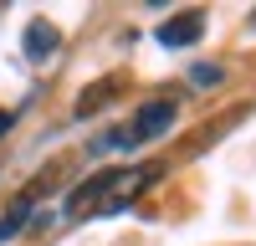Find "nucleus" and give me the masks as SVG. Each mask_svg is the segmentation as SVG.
<instances>
[{
    "label": "nucleus",
    "instance_id": "nucleus-5",
    "mask_svg": "<svg viewBox=\"0 0 256 246\" xmlns=\"http://www.w3.org/2000/svg\"><path fill=\"white\" fill-rule=\"evenodd\" d=\"M26 216H31V200H20V205H16V210H10L6 220H0V241H10V236L20 231V226H26Z\"/></svg>",
    "mask_w": 256,
    "mask_h": 246
},
{
    "label": "nucleus",
    "instance_id": "nucleus-2",
    "mask_svg": "<svg viewBox=\"0 0 256 246\" xmlns=\"http://www.w3.org/2000/svg\"><path fill=\"white\" fill-rule=\"evenodd\" d=\"M200 31H205V16H200V10H180V16H169L164 26H159V46L184 52V46H195V41H200Z\"/></svg>",
    "mask_w": 256,
    "mask_h": 246
},
{
    "label": "nucleus",
    "instance_id": "nucleus-7",
    "mask_svg": "<svg viewBox=\"0 0 256 246\" xmlns=\"http://www.w3.org/2000/svg\"><path fill=\"white\" fill-rule=\"evenodd\" d=\"M6 128H10V113H6V108H0V134H6Z\"/></svg>",
    "mask_w": 256,
    "mask_h": 246
},
{
    "label": "nucleus",
    "instance_id": "nucleus-3",
    "mask_svg": "<svg viewBox=\"0 0 256 246\" xmlns=\"http://www.w3.org/2000/svg\"><path fill=\"white\" fill-rule=\"evenodd\" d=\"M174 128V102H144L138 108V118H134V138H159V134H169Z\"/></svg>",
    "mask_w": 256,
    "mask_h": 246
},
{
    "label": "nucleus",
    "instance_id": "nucleus-1",
    "mask_svg": "<svg viewBox=\"0 0 256 246\" xmlns=\"http://www.w3.org/2000/svg\"><path fill=\"white\" fill-rule=\"evenodd\" d=\"M154 164L144 170H108V174H92L88 184H77L67 195V216L72 220H102V216H118L128 200H134L144 184H154Z\"/></svg>",
    "mask_w": 256,
    "mask_h": 246
},
{
    "label": "nucleus",
    "instance_id": "nucleus-6",
    "mask_svg": "<svg viewBox=\"0 0 256 246\" xmlns=\"http://www.w3.org/2000/svg\"><path fill=\"white\" fill-rule=\"evenodd\" d=\"M195 82L205 88V82H220V67H195Z\"/></svg>",
    "mask_w": 256,
    "mask_h": 246
},
{
    "label": "nucleus",
    "instance_id": "nucleus-4",
    "mask_svg": "<svg viewBox=\"0 0 256 246\" xmlns=\"http://www.w3.org/2000/svg\"><path fill=\"white\" fill-rule=\"evenodd\" d=\"M56 26H46V20H31V26H26V56L31 62H52L56 56Z\"/></svg>",
    "mask_w": 256,
    "mask_h": 246
}]
</instances>
